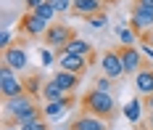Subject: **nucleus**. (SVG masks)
<instances>
[{"mask_svg":"<svg viewBox=\"0 0 153 130\" xmlns=\"http://www.w3.org/2000/svg\"><path fill=\"white\" fill-rule=\"evenodd\" d=\"M11 40H13V35L8 32V29H3V35H0V48H11Z\"/></svg>","mask_w":153,"mask_h":130,"instance_id":"bb28decb","label":"nucleus"},{"mask_svg":"<svg viewBox=\"0 0 153 130\" xmlns=\"http://www.w3.org/2000/svg\"><path fill=\"white\" fill-rule=\"evenodd\" d=\"M19 130H50L45 122V117H37V119H32V122H27V125H21Z\"/></svg>","mask_w":153,"mask_h":130,"instance_id":"4be33fe9","label":"nucleus"},{"mask_svg":"<svg viewBox=\"0 0 153 130\" xmlns=\"http://www.w3.org/2000/svg\"><path fill=\"white\" fill-rule=\"evenodd\" d=\"M34 14H37V16L42 19V21H48V24H50V21H53V19L58 16V14H56V8H53V3H50V0H45V3H40V5H37V8H34Z\"/></svg>","mask_w":153,"mask_h":130,"instance_id":"a211bd4d","label":"nucleus"},{"mask_svg":"<svg viewBox=\"0 0 153 130\" xmlns=\"http://www.w3.org/2000/svg\"><path fill=\"white\" fill-rule=\"evenodd\" d=\"M87 21H90L92 27H98V29H100V27H106L108 16H106V11H100V14H95V16H90V19H87Z\"/></svg>","mask_w":153,"mask_h":130,"instance_id":"b1692460","label":"nucleus"},{"mask_svg":"<svg viewBox=\"0 0 153 130\" xmlns=\"http://www.w3.org/2000/svg\"><path fill=\"white\" fill-rule=\"evenodd\" d=\"M108 125H111V122H106V119H100V117H95V114H90V112H82L74 122L69 125V130H108Z\"/></svg>","mask_w":153,"mask_h":130,"instance_id":"9d476101","label":"nucleus"},{"mask_svg":"<svg viewBox=\"0 0 153 130\" xmlns=\"http://www.w3.org/2000/svg\"><path fill=\"white\" fill-rule=\"evenodd\" d=\"M148 128H153V112H148Z\"/></svg>","mask_w":153,"mask_h":130,"instance_id":"2f4dec72","label":"nucleus"},{"mask_svg":"<svg viewBox=\"0 0 153 130\" xmlns=\"http://www.w3.org/2000/svg\"><path fill=\"white\" fill-rule=\"evenodd\" d=\"M53 80L58 82L66 93H74L76 88H79V82H82V77H79V74H74V72H63V69H58V74H56Z\"/></svg>","mask_w":153,"mask_h":130,"instance_id":"dca6fc26","label":"nucleus"},{"mask_svg":"<svg viewBox=\"0 0 153 130\" xmlns=\"http://www.w3.org/2000/svg\"><path fill=\"white\" fill-rule=\"evenodd\" d=\"M116 35H119V40H122V45H135V43H137V37L140 35L135 32V29H132V27H119V29H116Z\"/></svg>","mask_w":153,"mask_h":130,"instance_id":"412c9836","label":"nucleus"},{"mask_svg":"<svg viewBox=\"0 0 153 130\" xmlns=\"http://www.w3.org/2000/svg\"><path fill=\"white\" fill-rule=\"evenodd\" d=\"M95 88H98V90H106V93H111V90H114V80L103 74V77H98V82H95Z\"/></svg>","mask_w":153,"mask_h":130,"instance_id":"5701e85b","label":"nucleus"},{"mask_svg":"<svg viewBox=\"0 0 153 130\" xmlns=\"http://www.w3.org/2000/svg\"><path fill=\"white\" fill-rule=\"evenodd\" d=\"M116 50L122 56V64H124L127 74H137L140 69H143V59H145L143 50H137L135 45H116Z\"/></svg>","mask_w":153,"mask_h":130,"instance_id":"1a4fd4ad","label":"nucleus"},{"mask_svg":"<svg viewBox=\"0 0 153 130\" xmlns=\"http://www.w3.org/2000/svg\"><path fill=\"white\" fill-rule=\"evenodd\" d=\"M74 104H76L74 93L69 98H63V101H48L45 106H42V117H45V119H58V117H61L69 106H74Z\"/></svg>","mask_w":153,"mask_h":130,"instance_id":"ddd939ff","label":"nucleus"},{"mask_svg":"<svg viewBox=\"0 0 153 130\" xmlns=\"http://www.w3.org/2000/svg\"><path fill=\"white\" fill-rule=\"evenodd\" d=\"M116 3H119V0H116Z\"/></svg>","mask_w":153,"mask_h":130,"instance_id":"72a5a7b5","label":"nucleus"},{"mask_svg":"<svg viewBox=\"0 0 153 130\" xmlns=\"http://www.w3.org/2000/svg\"><path fill=\"white\" fill-rule=\"evenodd\" d=\"M140 114H143V104H140V98H132V101L124 106V117H127L129 122H137Z\"/></svg>","mask_w":153,"mask_h":130,"instance_id":"6ab92c4d","label":"nucleus"},{"mask_svg":"<svg viewBox=\"0 0 153 130\" xmlns=\"http://www.w3.org/2000/svg\"><path fill=\"white\" fill-rule=\"evenodd\" d=\"M3 64H8L11 69L21 72V69H27V64H29V56H27L24 48L11 45V48H3Z\"/></svg>","mask_w":153,"mask_h":130,"instance_id":"9b49d317","label":"nucleus"},{"mask_svg":"<svg viewBox=\"0 0 153 130\" xmlns=\"http://www.w3.org/2000/svg\"><path fill=\"white\" fill-rule=\"evenodd\" d=\"M40 85H45V82L40 80V74H29V77H24V90H27L29 96L42 93V88H40Z\"/></svg>","mask_w":153,"mask_h":130,"instance_id":"aec40b11","label":"nucleus"},{"mask_svg":"<svg viewBox=\"0 0 153 130\" xmlns=\"http://www.w3.org/2000/svg\"><path fill=\"white\" fill-rule=\"evenodd\" d=\"M0 93H3L5 101L21 96V93H27V90H24V80H21V77L16 74V69H11L8 64L0 66Z\"/></svg>","mask_w":153,"mask_h":130,"instance_id":"7ed1b4c3","label":"nucleus"},{"mask_svg":"<svg viewBox=\"0 0 153 130\" xmlns=\"http://www.w3.org/2000/svg\"><path fill=\"white\" fill-rule=\"evenodd\" d=\"M40 96L45 98V104H48V101H63V98H69L71 93H66L56 80H48L45 85H42V93H40Z\"/></svg>","mask_w":153,"mask_h":130,"instance_id":"2eb2a0df","label":"nucleus"},{"mask_svg":"<svg viewBox=\"0 0 153 130\" xmlns=\"http://www.w3.org/2000/svg\"><path fill=\"white\" fill-rule=\"evenodd\" d=\"M129 27L137 35H145L148 29H153V8H148V5L135 0L132 8H129Z\"/></svg>","mask_w":153,"mask_h":130,"instance_id":"39448f33","label":"nucleus"},{"mask_svg":"<svg viewBox=\"0 0 153 130\" xmlns=\"http://www.w3.org/2000/svg\"><path fill=\"white\" fill-rule=\"evenodd\" d=\"M145 109L153 112V93H151V96H145Z\"/></svg>","mask_w":153,"mask_h":130,"instance_id":"c756f323","label":"nucleus"},{"mask_svg":"<svg viewBox=\"0 0 153 130\" xmlns=\"http://www.w3.org/2000/svg\"><path fill=\"white\" fill-rule=\"evenodd\" d=\"M48 27H50L48 21H42L34 11H29V14H24V16H21V21H19V35L37 40V37H42V35H45Z\"/></svg>","mask_w":153,"mask_h":130,"instance_id":"0eeeda50","label":"nucleus"},{"mask_svg":"<svg viewBox=\"0 0 153 130\" xmlns=\"http://www.w3.org/2000/svg\"><path fill=\"white\" fill-rule=\"evenodd\" d=\"M63 50H66V53H74V56H87V59L95 53V50H92V43L82 40V37H74L71 43H66V45H63Z\"/></svg>","mask_w":153,"mask_h":130,"instance_id":"f3484780","label":"nucleus"},{"mask_svg":"<svg viewBox=\"0 0 153 130\" xmlns=\"http://www.w3.org/2000/svg\"><path fill=\"white\" fill-rule=\"evenodd\" d=\"M24 3H27V8H29V11H34V8H37L40 3H45V0H24Z\"/></svg>","mask_w":153,"mask_h":130,"instance_id":"c85d7f7f","label":"nucleus"},{"mask_svg":"<svg viewBox=\"0 0 153 130\" xmlns=\"http://www.w3.org/2000/svg\"><path fill=\"white\" fill-rule=\"evenodd\" d=\"M100 69H103V74L111 77V80H119V77L127 74V72H124V64H122V56H119L116 48L103 50V56H100Z\"/></svg>","mask_w":153,"mask_h":130,"instance_id":"6e6552de","label":"nucleus"},{"mask_svg":"<svg viewBox=\"0 0 153 130\" xmlns=\"http://www.w3.org/2000/svg\"><path fill=\"white\" fill-rule=\"evenodd\" d=\"M148 130H153V128H148Z\"/></svg>","mask_w":153,"mask_h":130,"instance_id":"473e14b6","label":"nucleus"},{"mask_svg":"<svg viewBox=\"0 0 153 130\" xmlns=\"http://www.w3.org/2000/svg\"><path fill=\"white\" fill-rule=\"evenodd\" d=\"M37 117H42V109L37 106L34 96H29V93H21V96L5 101V125L8 128H21Z\"/></svg>","mask_w":153,"mask_h":130,"instance_id":"f257e3e1","label":"nucleus"},{"mask_svg":"<svg viewBox=\"0 0 153 130\" xmlns=\"http://www.w3.org/2000/svg\"><path fill=\"white\" fill-rule=\"evenodd\" d=\"M140 43H143V45H151V48H153V29H148L145 35H140Z\"/></svg>","mask_w":153,"mask_h":130,"instance_id":"cd10ccee","label":"nucleus"},{"mask_svg":"<svg viewBox=\"0 0 153 130\" xmlns=\"http://www.w3.org/2000/svg\"><path fill=\"white\" fill-rule=\"evenodd\" d=\"M56 59H58V66L63 72H74L79 77H85V72L92 66V61L87 56H74V53H66L63 48H56Z\"/></svg>","mask_w":153,"mask_h":130,"instance_id":"423d86ee","label":"nucleus"},{"mask_svg":"<svg viewBox=\"0 0 153 130\" xmlns=\"http://www.w3.org/2000/svg\"><path fill=\"white\" fill-rule=\"evenodd\" d=\"M76 37V32L71 27H66V24H58V21H50V27L45 29L42 35V43H45L48 48H63L66 43H71Z\"/></svg>","mask_w":153,"mask_h":130,"instance_id":"20e7f679","label":"nucleus"},{"mask_svg":"<svg viewBox=\"0 0 153 130\" xmlns=\"http://www.w3.org/2000/svg\"><path fill=\"white\" fill-rule=\"evenodd\" d=\"M137 3H143V5H148V8H153V0H137Z\"/></svg>","mask_w":153,"mask_h":130,"instance_id":"7c9ffc66","label":"nucleus"},{"mask_svg":"<svg viewBox=\"0 0 153 130\" xmlns=\"http://www.w3.org/2000/svg\"><path fill=\"white\" fill-rule=\"evenodd\" d=\"M50 3H53L56 14H66V11H71V0H50Z\"/></svg>","mask_w":153,"mask_h":130,"instance_id":"393cba45","label":"nucleus"},{"mask_svg":"<svg viewBox=\"0 0 153 130\" xmlns=\"http://www.w3.org/2000/svg\"><path fill=\"white\" fill-rule=\"evenodd\" d=\"M135 88H137L140 96H151L153 93V66H143L137 74H135Z\"/></svg>","mask_w":153,"mask_h":130,"instance_id":"4468645a","label":"nucleus"},{"mask_svg":"<svg viewBox=\"0 0 153 130\" xmlns=\"http://www.w3.org/2000/svg\"><path fill=\"white\" fill-rule=\"evenodd\" d=\"M82 112H90L106 122H114L116 114H119V106H116V98L106 93V90H98V88H90L82 93Z\"/></svg>","mask_w":153,"mask_h":130,"instance_id":"f03ea898","label":"nucleus"},{"mask_svg":"<svg viewBox=\"0 0 153 130\" xmlns=\"http://www.w3.org/2000/svg\"><path fill=\"white\" fill-rule=\"evenodd\" d=\"M40 59H42V66H50L53 61H56V53L50 48H42V53H40Z\"/></svg>","mask_w":153,"mask_h":130,"instance_id":"a878e982","label":"nucleus"},{"mask_svg":"<svg viewBox=\"0 0 153 130\" xmlns=\"http://www.w3.org/2000/svg\"><path fill=\"white\" fill-rule=\"evenodd\" d=\"M103 11V0H71V14L90 19Z\"/></svg>","mask_w":153,"mask_h":130,"instance_id":"f8f14e48","label":"nucleus"}]
</instances>
